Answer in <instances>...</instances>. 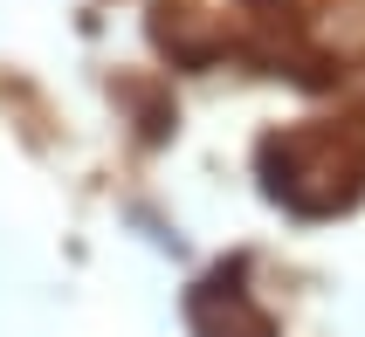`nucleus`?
<instances>
[{
  "label": "nucleus",
  "mask_w": 365,
  "mask_h": 337,
  "mask_svg": "<svg viewBox=\"0 0 365 337\" xmlns=\"http://www.w3.org/2000/svg\"><path fill=\"white\" fill-rule=\"evenodd\" d=\"M262 193L297 220H331L365 193V131L351 124H289L255 152Z\"/></svg>",
  "instance_id": "obj_1"
},
{
  "label": "nucleus",
  "mask_w": 365,
  "mask_h": 337,
  "mask_svg": "<svg viewBox=\"0 0 365 337\" xmlns=\"http://www.w3.org/2000/svg\"><path fill=\"white\" fill-rule=\"evenodd\" d=\"M186 323H193V337H276V317L242 289V261L235 269H214L207 282H193Z\"/></svg>",
  "instance_id": "obj_2"
},
{
  "label": "nucleus",
  "mask_w": 365,
  "mask_h": 337,
  "mask_svg": "<svg viewBox=\"0 0 365 337\" xmlns=\"http://www.w3.org/2000/svg\"><path fill=\"white\" fill-rule=\"evenodd\" d=\"M152 41H159L173 62H193V69L227 48V35L200 14V7H159V14H152Z\"/></svg>",
  "instance_id": "obj_3"
},
{
  "label": "nucleus",
  "mask_w": 365,
  "mask_h": 337,
  "mask_svg": "<svg viewBox=\"0 0 365 337\" xmlns=\"http://www.w3.org/2000/svg\"><path fill=\"white\" fill-rule=\"evenodd\" d=\"M248 14L262 21V28H276V21H283V35L297 41V28H304L310 14H317V7H324V0H242Z\"/></svg>",
  "instance_id": "obj_4"
},
{
  "label": "nucleus",
  "mask_w": 365,
  "mask_h": 337,
  "mask_svg": "<svg viewBox=\"0 0 365 337\" xmlns=\"http://www.w3.org/2000/svg\"><path fill=\"white\" fill-rule=\"evenodd\" d=\"M351 97H359V110H365V69H359V76H351Z\"/></svg>",
  "instance_id": "obj_5"
}]
</instances>
